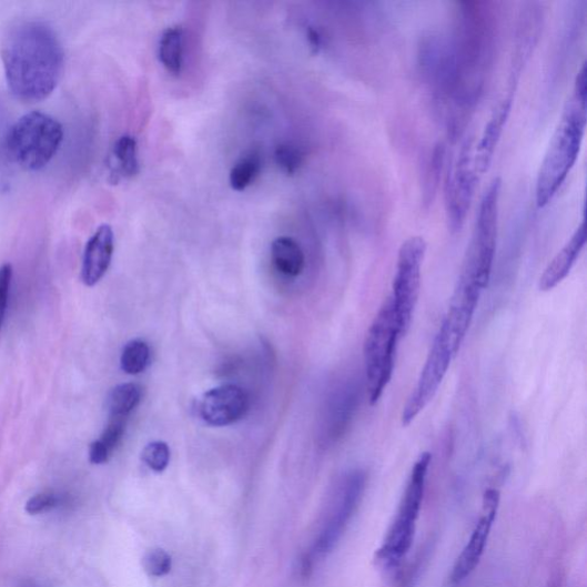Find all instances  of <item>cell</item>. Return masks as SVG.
Returning <instances> with one entry per match:
<instances>
[{
	"label": "cell",
	"mask_w": 587,
	"mask_h": 587,
	"mask_svg": "<svg viewBox=\"0 0 587 587\" xmlns=\"http://www.w3.org/2000/svg\"><path fill=\"white\" fill-rule=\"evenodd\" d=\"M0 53L9 89L17 99L39 102L57 89L64 53L55 31L47 23H17L7 33Z\"/></svg>",
	"instance_id": "cell-1"
},
{
	"label": "cell",
	"mask_w": 587,
	"mask_h": 587,
	"mask_svg": "<svg viewBox=\"0 0 587 587\" xmlns=\"http://www.w3.org/2000/svg\"><path fill=\"white\" fill-rule=\"evenodd\" d=\"M586 112L584 62L538 172L536 183L538 209H544L554 200L578 159L586 126Z\"/></svg>",
	"instance_id": "cell-2"
},
{
	"label": "cell",
	"mask_w": 587,
	"mask_h": 587,
	"mask_svg": "<svg viewBox=\"0 0 587 587\" xmlns=\"http://www.w3.org/2000/svg\"><path fill=\"white\" fill-rule=\"evenodd\" d=\"M62 141L63 129L54 118L31 112L11 126L6 146L12 162L24 170L39 171L55 156Z\"/></svg>",
	"instance_id": "cell-3"
},
{
	"label": "cell",
	"mask_w": 587,
	"mask_h": 587,
	"mask_svg": "<svg viewBox=\"0 0 587 587\" xmlns=\"http://www.w3.org/2000/svg\"><path fill=\"white\" fill-rule=\"evenodd\" d=\"M432 462L429 453L414 464L397 512L384 544L376 551V560L385 568L397 567L408 554L423 506L426 479Z\"/></svg>",
	"instance_id": "cell-4"
},
{
	"label": "cell",
	"mask_w": 587,
	"mask_h": 587,
	"mask_svg": "<svg viewBox=\"0 0 587 587\" xmlns=\"http://www.w3.org/2000/svg\"><path fill=\"white\" fill-rule=\"evenodd\" d=\"M403 337L391 298L379 308L364 342L368 401L374 405L391 383L399 340Z\"/></svg>",
	"instance_id": "cell-5"
},
{
	"label": "cell",
	"mask_w": 587,
	"mask_h": 587,
	"mask_svg": "<svg viewBox=\"0 0 587 587\" xmlns=\"http://www.w3.org/2000/svg\"><path fill=\"white\" fill-rule=\"evenodd\" d=\"M500 179H495L483 194L461 280L485 291L490 282L496 255Z\"/></svg>",
	"instance_id": "cell-6"
},
{
	"label": "cell",
	"mask_w": 587,
	"mask_h": 587,
	"mask_svg": "<svg viewBox=\"0 0 587 587\" xmlns=\"http://www.w3.org/2000/svg\"><path fill=\"white\" fill-rule=\"evenodd\" d=\"M427 252L426 240L414 235L402 244L389 297L403 336L407 333L422 289V267Z\"/></svg>",
	"instance_id": "cell-7"
},
{
	"label": "cell",
	"mask_w": 587,
	"mask_h": 587,
	"mask_svg": "<svg viewBox=\"0 0 587 587\" xmlns=\"http://www.w3.org/2000/svg\"><path fill=\"white\" fill-rule=\"evenodd\" d=\"M365 485L366 475L362 470L351 472L343 478L337 495V503L328 522L313 549L301 561V573L303 576H308L313 571L316 560L328 556L337 545L360 505Z\"/></svg>",
	"instance_id": "cell-8"
},
{
	"label": "cell",
	"mask_w": 587,
	"mask_h": 587,
	"mask_svg": "<svg viewBox=\"0 0 587 587\" xmlns=\"http://www.w3.org/2000/svg\"><path fill=\"white\" fill-rule=\"evenodd\" d=\"M455 354L444 333L438 330L424 368L402 412V424L408 426L437 394Z\"/></svg>",
	"instance_id": "cell-9"
},
{
	"label": "cell",
	"mask_w": 587,
	"mask_h": 587,
	"mask_svg": "<svg viewBox=\"0 0 587 587\" xmlns=\"http://www.w3.org/2000/svg\"><path fill=\"white\" fill-rule=\"evenodd\" d=\"M474 138H467L445 184L446 214L454 231L461 230L466 220L479 178L474 163Z\"/></svg>",
	"instance_id": "cell-10"
},
{
	"label": "cell",
	"mask_w": 587,
	"mask_h": 587,
	"mask_svg": "<svg viewBox=\"0 0 587 587\" xmlns=\"http://www.w3.org/2000/svg\"><path fill=\"white\" fill-rule=\"evenodd\" d=\"M500 494L498 490L489 489L483 497V510L470 538L456 561L451 576L453 584H459L468 578L478 566L496 520Z\"/></svg>",
	"instance_id": "cell-11"
},
{
	"label": "cell",
	"mask_w": 587,
	"mask_h": 587,
	"mask_svg": "<svg viewBox=\"0 0 587 587\" xmlns=\"http://www.w3.org/2000/svg\"><path fill=\"white\" fill-rule=\"evenodd\" d=\"M249 408L247 393L237 386L226 385L205 393L200 401L199 412L204 423L225 427L243 419Z\"/></svg>",
	"instance_id": "cell-12"
},
{
	"label": "cell",
	"mask_w": 587,
	"mask_h": 587,
	"mask_svg": "<svg viewBox=\"0 0 587 587\" xmlns=\"http://www.w3.org/2000/svg\"><path fill=\"white\" fill-rule=\"evenodd\" d=\"M482 292L477 286L459 280L451 307L439 327L457 356L475 315Z\"/></svg>",
	"instance_id": "cell-13"
},
{
	"label": "cell",
	"mask_w": 587,
	"mask_h": 587,
	"mask_svg": "<svg viewBox=\"0 0 587 587\" xmlns=\"http://www.w3.org/2000/svg\"><path fill=\"white\" fill-rule=\"evenodd\" d=\"M114 253V232L110 225H101L89 239L83 254L82 282L95 286L109 271Z\"/></svg>",
	"instance_id": "cell-14"
},
{
	"label": "cell",
	"mask_w": 587,
	"mask_h": 587,
	"mask_svg": "<svg viewBox=\"0 0 587 587\" xmlns=\"http://www.w3.org/2000/svg\"><path fill=\"white\" fill-rule=\"evenodd\" d=\"M586 244L585 224L581 222L568 243L545 269L538 287L542 292H549L561 284L570 273Z\"/></svg>",
	"instance_id": "cell-15"
},
{
	"label": "cell",
	"mask_w": 587,
	"mask_h": 587,
	"mask_svg": "<svg viewBox=\"0 0 587 587\" xmlns=\"http://www.w3.org/2000/svg\"><path fill=\"white\" fill-rule=\"evenodd\" d=\"M512 109V99L507 98L500 102L493 117L483 131L478 143L474 146V163L477 174L482 176L488 171L505 123Z\"/></svg>",
	"instance_id": "cell-16"
},
{
	"label": "cell",
	"mask_w": 587,
	"mask_h": 587,
	"mask_svg": "<svg viewBox=\"0 0 587 587\" xmlns=\"http://www.w3.org/2000/svg\"><path fill=\"white\" fill-rule=\"evenodd\" d=\"M271 257L275 269L287 277H297L304 269L303 251L292 237L275 239L271 247Z\"/></svg>",
	"instance_id": "cell-17"
},
{
	"label": "cell",
	"mask_w": 587,
	"mask_h": 587,
	"mask_svg": "<svg viewBox=\"0 0 587 587\" xmlns=\"http://www.w3.org/2000/svg\"><path fill=\"white\" fill-rule=\"evenodd\" d=\"M159 57L166 71L174 75L182 73L184 64V34L181 27L166 29L161 38Z\"/></svg>",
	"instance_id": "cell-18"
},
{
	"label": "cell",
	"mask_w": 587,
	"mask_h": 587,
	"mask_svg": "<svg viewBox=\"0 0 587 587\" xmlns=\"http://www.w3.org/2000/svg\"><path fill=\"white\" fill-rule=\"evenodd\" d=\"M140 171L136 143L131 135H123L117 141L112 151V175L117 180L131 179Z\"/></svg>",
	"instance_id": "cell-19"
},
{
	"label": "cell",
	"mask_w": 587,
	"mask_h": 587,
	"mask_svg": "<svg viewBox=\"0 0 587 587\" xmlns=\"http://www.w3.org/2000/svg\"><path fill=\"white\" fill-rule=\"evenodd\" d=\"M143 389L136 384H123L117 386L110 393L108 407L111 418L128 419L130 413L140 405Z\"/></svg>",
	"instance_id": "cell-20"
},
{
	"label": "cell",
	"mask_w": 587,
	"mask_h": 587,
	"mask_svg": "<svg viewBox=\"0 0 587 587\" xmlns=\"http://www.w3.org/2000/svg\"><path fill=\"white\" fill-rule=\"evenodd\" d=\"M358 398L360 393L354 385L345 386L335 397L332 411L333 435H338L347 428L356 411Z\"/></svg>",
	"instance_id": "cell-21"
},
{
	"label": "cell",
	"mask_w": 587,
	"mask_h": 587,
	"mask_svg": "<svg viewBox=\"0 0 587 587\" xmlns=\"http://www.w3.org/2000/svg\"><path fill=\"white\" fill-rule=\"evenodd\" d=\"M262 169L260 153L251 152L241 158L230 172V184L235 191H244L259 178Z\"/></svg>",
	"instance_id": "cell-22"
},
{
	"label": "cell",
	"mask_w": 587,
	"mask_h": 587,
	"mask_svg": "<svg viewBox=\"0 0 587 587\" xmlns=\"http://www.w3.org/2000/svg\"><path fill=\"white\" fill-rule=\"evenodd\" d=\"M151 350L143 340H132L125 344L121 355V368L129 375L143 373L150 365Z\"/></svg>",
	"instance_id": "cell-23"
},
{
	"label": "cell",
	"mask_w": 587,
	"mask_h": 587,
	"mask_svg": "<svg viewBox=\"0 0 587 587\" xmlns=\"http://www.w3.org/2000/svg\"><path fill=\"white\" fill-rule=\"evenodd\" d=\"M142 459L153 472L162 473L170 463V448L165 442H152L145 446Z\"/></svg>",
	"instance_id": "cell-24"
},
{
	"label": "cell",
	"mask_w": 587,
	"mask_h": 587,
	"mask_svg": "<svg viewBox=\"0 0 587 587\" xmlns=\"http://www.w3.org/2000/svg\"><path fill=\"white\" fill-rule=\"evenodd\" d=\"M275 162L286 172L287 175H294L303 163L302 151L292 144H283L275 150Z\"/></svg>",
	"instance_id": "cell-25"
},
{
	"label": "cell",
	"mask_w": 587,
	"mask_h": 587,
	"mask_svg": "<svg viewBox=\"0 0 587 587\" xmlns=\"http://www.w3.org/2000/svg\"><path fill=\"white\" fill-rule=\"evenodd\" d=\"M172 566L171 557L164 549L154 548L148 551L143 558V567L152 577H162L170 573Z\"/></svg>",
	"instance_id": "cell-26"
},
{
	"label": "cell",
	"mask_w": 587,
	"mask_h": 587,
	"mask_svg": "<svg viewBox=\"0 0 587 587\" xmlns=\"http://www.w3.org/2000/svg\"><path fill=\"white\" fill-rule=\"evenodd\" d=\"M126 419L111 418L110 424L101 434L99 441L113 454L125 433Z\"/></svg>",
	"instance_id": "cell-27"
},
{
	"label": "cell",
	"mask_w": 587,
	"mask_h": 587,
	"mask_svg": "<svg viewBox=\"0 0 587 587\" xmlns=\"http://www.w3.org/2000/svg\"><path fill=\"white\" fill-rule=\"evenodd\" d=\"M12 277L13 269L11 264L0 266V328H2L6 321Z\"/></svg>",
	"instance_id": "cell-28"
},
{
	"label": "cell",
	"mask_w": 587,
	"mask_h": 587,
	"mask_svg": "<svg viewBox=\"0 0 587 587\" xmlns=\"http://www.w3.org/2000/svg\"><path fill=\"white\" fill-rule=\"evenodd\" d=\"M59 498L53 493H42L31 497L26 504V512L30 515H38L54 508Z\"/></svg>",
	"instance_id": "cell-29"
},
{
	"label": "cell",
	"mask_w": 587,
	"mask_h": 587,
	"mask_svg": "<svg viewBox=\"0 0 587 587\" xmlns=\"http://www.w3.org/2000/svg\"><path fill=\"white\" fill-rule=\"evenodd\" d=\"M112 454L109 452V448L103 445L99 439H95L90 444L89 447V459L93 465L107 464Z\"/></svg>",
	"instance_id": "cell-30"
}]
</instances>
